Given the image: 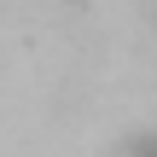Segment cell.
I'll list each match as a JSON object with an SVG mask.
<instances>
[{
  "label": "cell",
  "instance_id": "1",
  "mask_svg": "<svg viewBox=\"0 0 157 157\" xmlns=\"http://www.w3.org/2000/svg\"><path fill=\"white\" fill-rule=\"evenodd\" d=\"M128 157H157V134H146V140H134V146H128Z\"/></svg>",
  "mask_w": 157,
  "mask_h": 157
}]
</instances>
